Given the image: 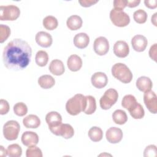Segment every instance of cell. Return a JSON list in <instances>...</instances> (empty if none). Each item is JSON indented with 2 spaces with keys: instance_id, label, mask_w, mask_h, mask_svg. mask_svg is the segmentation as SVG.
<instances>
[{
  "instance_id": "6da1fadb",
  "label": "cell",
  "mask_w": 157,
  "mask_h": 157,
  "mask_svg": "<svg viewBox=\"0 0 157 157\" xmlns=\"http://www.w3.org/2000/svg\"><path fill=\"white\" fill-rule=\"evenodd\" d=\"M31 56L32 50L28 43L21 39H14L4 47L2 59L8 69L20 71L27 67Z\"/></svg>"
},
{
  "instance_id": "7a4b0ae2",
  "label": "cell",
  "mask_w": 157,
  "mask_h": 157,
  "mask_svg": "<svg viewBox=\"0 0 157 157\" xmlns=\"http://www.w3.org/2000/svg\"><path fill=\"white\" fill-rule=\"evenodd\" d=\"M112 74L123 83H128L132 79V74L129 67L124 64L118 63L112 67Z\"/></svg>"
},
{
  "instance_id": "3957f363",
  "label": "cell",
  "mask_w": 157,
  "mask_h": 157,
  "mask_svg": "<svg viewBox=\"0 0 157 157\" xmlns=\"http://www.w3.org/2000/svg\"><path fill=\"white\" fill-rule=\"evenodd\" d=\"M85 96L77 94L67 100L66 104V109L71 115H77L83 112Z\"/></svg>"
},
{
  "instance_id": "277c9868",
  "label": "cell",
  "mask_w": 157,
  "mask_h": 157,
  "mask_svg": "<svg viewBox=\"0 0 157 157\" xmlns=\"http://www.w3.org/2000/svg\"><path fill=\"white\" fill-rule=\"evenodd\" d=\"M118 94L116 90L109 88L106 90L99 100L101 107L104 110H108L116 103L118 100Z\"/></svg>"
},
{
  "instance_id": "5b68a950",
  "label": "cell",
  "mask_w": 157,
  "mask_h": 157,
  "mask_svg": "<svg viewBox=\"0 0 157 157\" xmlns=\"http://www.w3.org/2000/svg\"><path fill=\"white\" fill-rule=\"evenodd\" d=\"M20 15V9L15 5L0 6V20L1 21L17 20Z\"/></svg>"
},
{
  "instance_id": "8992f818",
  "label": "cell",
  "mask_w": 157,
  "mask_h": 157,
  "mask_svg": "<svg viewBox=\"0 0 157 157\" xmlns=\"http://www.w3.org/2000/svg\"><path fill=\"white\" fill-rule=\"evenodd\" d=\"M20 126L19 123L15 120L7 121L3 126V135L8 140H14L17 139Z\"/></svg>"
},
{
  "instance_id": "52a82bcc",
  "label": "cell",
  "mask_w": 157,
  "mask_h": 157,
  "mask_svg": "<svg viewBox=\"0 0 157 157\" xmlns=\"http://www.w3.org/2000/svg\"><path fill=\"white\" fill-rule=\"evenodd\" d=\"M110 18L112 23L118 27H124L130 22L129 16L123 10L112 9L110 12Z\"/></svg>"
},
{
  "instance_id": "ba28073f",
  "label": "cell",
  "mask_w": 157,
  "mask_h": 157,
  "mask_svg": "<svg viewBox=\"0 0 157 157\" xmlns=\"http://www.w3.org/2000/svg\"><path fill=\"white\" fill-rule=\"evenodd\" d=\"M50 131L56 136H61L64 139H70L74 134V128L69 124L61 123L57 127L50 129Z\"/></svg>"
},
{
  "instance_id": "9c48e42d",
  "label": "cell",
  "mask_w": 157,
  "mask_h": 157,
  "mask_svg": "<svg viewBox=\"0 0 157 157\" xmlns=\"http://www.w3.org/2000/svg\"><path fill=\"white\" fill-rule=\"evenodd\" d=\"M94 52L98 55L102 56L105 55L109 50V43L108 40L103 36L97 37L93 44Z\"/></svg>"
},
{
  "instance_id": "30bf717a",
  "label": "cell",
  "mask_w": 157,
  "mask_h": 157,
  "mask_svg": "<svg viewBox=\"0 0 157 157\" xmlns=\"http://www.w3.org/2000/svg\"><path fill=\"white\" fill-rule=\"evenodd\" d=\"M144 101L148 110L152 113L157 112V97L154 91L150 90L145 92L144 94Z\"/></svg>"
},
{
  "instance_id": "8fae6325",
  "label": "cell",
  "mask_w": 157,
  "mask_h": 157,
  "mask_svg": "<svg viewBox=\"0 0 157 157\" xmlns=\"http://www.w3.org/2000/svg\"><path fill=\"white\" fill-rule=\"evenodd\" d=\"M105 137L109 142L117 144L120 142L123 138V132L121 129L117 127H111L105 133Z\"/></svg>"
},
{
  "instance_id": "7c38bea8",
  "label": "cell",
  "mask_w": 157,
  "mask_h": 157,
  "mask_svg": "<svg viewBox=\"0 0 157 157\" xmlns=\"http://www.w3.org/2000/svg\"><path fill=\"white\" fill-rule=\"evenodd\" d=\"M148 44L147 38L142 35L137 34L134 36L131 39V45L133 49L138 52L145 50Z\"/></svg>"
},
{
  "instance_id": "4fadbf2b",
  "label": "cell",
  "mask_w": 157,
  "mask_h": 157,
  "mask_svg": "<svg viewBox=\"0 0 157 157\" xmlns=\"http://www.w3.org/2000/svg\"><path fill=\"white\" fill-rule=\"evenodd\" d=\"M129 52L128 44L124 40H118L113 45V53L119 58L126 57Z\"/></svg>"
},
{
  "instance_id": "5bb4252c",
  "label": "cell",
  "mask_w": 157,
  "mask_h": 157,
  "mask_svg": "<svg viewBox=\"0 0 157 157\" xmlns=\"http://www.w3.org/2000/svg\"><path fill=\"white\" fill-rule=\"evenodd\" d=\"M92 85L96 88H102L105 87L108 82L106 74L102 72H97L93 74L91 78Z\"/></svg>"
},
{
  "instance_id": "9a60e30c",
  "label": "cell",
  "mask_w": 157,
  "mask_h": 157,
  "mask_svg": "<svg viewBox=\"0 0 157 157\" xmlns=\"http://www.w3.org/2000/svg\"><path fill=\"white\" fill-rule=\"evenodd\" d=\"M35 40L39 45L44 48L50 47L53 42L52 36L45 31L38 32L36 35Z\"/></svg>"
},
{
  "instance_id": "2e32d148",
  "label": "cell",
  "mask_w": 157,
  "mask_h": 157,
  "mask_svg": "<svg viewBox=\"0 0 157 157\" xmlns=\"http://www.w3.org/2000/svg\"><path fill=\"white\" fill-rule=\"evenodd\" d=\"M45 121L49 129H51L57 127L62 123V117L57 112L52 111L46 115Z\"/></svg>"
},
{
  "instance_id": "e0dca14e",
  "label": "cell",
  "mask_w": 157,
  "mask_h": 157,
  "mask_svg": "<svg viewBox=\"0 0 157 157\" xmlns=\"http://www.w3.org/2000/svg\"><path fill=\"white\" fill-rule=\"evenodd\" d=\"M22 144L27 147L36 145L39 142L38 135L33 131H25L21 136Z\"/></svg>"
},
{
  "instance_id": "ac0fdd59",
  "label": "cell",
  "mask_w": 157,
  "mask_h": 157,
  "mask_svg": "<svg viewBox=\"0 0 157 157\" xmlns=\"http://www.w3.org/2000/svg\"><path fill=\"white\" fill-rule=\"evenodd\" d=\"M96 109L95 98L90 95L85 96L83 112L87 115L93 114Z\"/></svg>"
},
{
  "instance_id": "d6986e66",
  "label": "cell",
  "mask_w": 157,
  "mask_h": 157,
  "mask_svg": "<svg viewBox=\"0 0 157 157\" xmlns=\"http://www.w3.org/2000/svg\"><path fill=\"white\" fill-rule=\"evenodd\" d=\"M67 65L70 71L76 72L81 69L82 66V60L79 56L72 55L67 59Z\"/></svg>"
},
{
  "instance_id": "ffe728a7",
  "label": "cell",
  "mask_w": 157,
  "mask_h": 157,
  "mask_svg": "<svg viewBox=\"0 0 157 157\" xmlns=\"http://www.w3.org/2000/svg\"><path fill=\"white\" fill-rule=\"evenodd\" d=\"M90 42V37L85 33L77 34L74 37V45L80 49L86 48Z\"/></svg>"
},
{
  "instance_id": "44dd1931",
  "label": "cell",
  "mask_w": 157,
  "mask_h": 157,
  "mask_svg": "<svg viewBox=\"0 0 157 157\" xmlns=\"http://www.w3.org/2000/svg\"><path fill=\"white\" fill-rule=\"evenodd\" d=\"M48 69L52 74L57 76L62 75L65 71L63 63L62 61L57 59H53L51 61Z\"/></svg>"
},
{
  "instance_id": "7402d4cb",
  "label": "cell",
  "mask_w": 157,
  "mask_h": 157,
  "mask_svg": "<svg viewBox=\"0 0 157 157\" xmlns=\"http://www.w3.org/2000/svg\"><path fill=\"white\" fill-rule=\"evenodd\" d=\"M136 86L140 91L145 93L151 90L153 86V83L149 77L142 76L137 78L136 81Z\"/></svg>"
},
{
  "instance_id": "603a6c76",
  "label": "cell",
  "mask_w": 157,
  "mask_h": 157,
  "mask_svg": "<svg viewBox=\"0 0 157 157\" xmlns=\"http://www.w3.org/2000/svg\"><path fill=\"white\" fill-rule=\"evenodd\" d=\"M23 124L26 128H37L40 124V120L37 115L31 114L23 118Z\"/></svg>"
},
{
  "instance_id": "cb8c5ba5",
  "label": "cell",
  "mask_w": 157,
  "mask_h": 157,
  "mask_svg": "<svg viewBox=\"0 0 157 157\" xmlns=\"http://www.w3.org/2000/svg\"><path fill=\"white\" fill-rule=\"evenodd\" d=\"M83 21L81 17L77 15H73L70 16L66 21L67 28L72 30H77L80 29L82 26Z\"/></svg>"
},
{
  "instance_id": "d4e9b609",
  "label": "cell",
  "mask_w": 157,
  "mask_h": 157,
  "mask_svg": "<svg viewBox=\"0 0 157 157\" xmlns=\"http://www.w3.org/2000/svg\"><path fill=\"white\" fill-rule=\"evenodd\" d=\"M55 78L50 75H43L38 78V84L44 89H49L54 86Z\"/></svg>"
},
{
  "instance_id": "484cf974",
  "label": "cell",
  "mask_w": 157,
  "mask_h": 157,
  "mask_svg": "<svg viewBox=\"0 0 157 157\" xmlns=\"http://www.w3.org/2000/svg\"><path fill=\"white\" fill-rule=\"evenodd\" d=\"M138 102L136 98L132 94L125 95L121 101V105L129 112L136 107Z\"/></svg>"
},
{
  "instance_id": "4316f807",
  "label": "cell",
  "mask_w": 157,
  "mask_h": 157,
  "mask_svg": "<svg viewBox=\"0 0 157 157\" xmlns=\"http://www.w3.org/2000/svg\"><path fill=\"white\" fill-rule=\"evenodd\" d=\"M112 118L115 123L121 125L127 121L128 116L124 110L118 109L113 112L112 114Z\"/></svg>"
},
{
  "instance_id": "83f0119b",
  "label": "cell",
  "mask_w": 157,
  "mask_h": 157,
  "mask_svg": "<svg viewBox=\"0 0 157 157\" xmlns=\"http://www.w3.org/2000/svg\"><path fill=\"white\" fill-rule=\"evenodd\" d=\"M88 134L90 139L93 142H99L103 137V132L102 129L97 126L91 128L88 131Z\"/></svg>"
},
{
  "instance_id": "f1b7e54d",
  "label": "cell",
  "mask_w": 157,
  "mask_h": 157,
  "mask_svg": "<svg viewBox=\"0 0 157 157\" xmlns=\"http://www.w3.org/2000/svg\"><path fill=\"white\" fill-rule=\"evenodd\" d=\"M58 22L57 19L52 15H48L45 17L43 20V26L47 30H53L58 26Z\"/></svg>"
},
{
  "instance_id": "f546056e",
  "label": "cell",
  "mask_w": 157,
  "mask_h": 157,
  "mask_svg": "<svg viewBox=\"0 0 157 157\" xmlns=\"http://www.w3.org/2000/svg\"><path fill=\"white\" fill-rule=\"evenodd\" d=\"M36 64L40 67L45 66L48 61V55L44 50H39L37 52L35 57Z\"/></svg>"
},
{
  "instance_id": "4dcf8cb0",
  "label": "cell",
  "mask_w": 157,
  "mask_h": 157,
  "mask_svg": "<svg viewBox=\"0 0 157 157\" xmlns=\"http://www.w3.org/2000/svg\"><path fill=\"white\" fill-rule=\"evenodd\" d=\"M7 155L10 157H20L22 154V149L17 144H13L7 148Z\"/></svg>"
},
{
  "instance_id": "1f68e13d",
  "label": "cell",
  "mask_w": 157,
  "mask_h": 157,
  "mask_svg": "<svg viewBox=\"0 0 157 157\" xmlns=\"http://www.w3.org/2000/svg\"><path fill=\"white\" fill-rule=\"evenodd\" d=\"M129 112L130 113L131 117L134 119H142L145 115L144 109L142 105L139 103H137L136 107L131 110Z\"/></svg>"
},
{
  "instance_id": "d6a6232c",
  "label": "cell",
  "mask_w": 157,
  "mask_h": 157,
  "mask_svg": "<svg viewBox=\"0 0 157 157\" xmlns=\"http://www.w3.org/2000/svg\"><path fill=\"white\" fill-rule=\"evenodd\" d=\"M133 18L136 22L139 24H142L145 23L147 20V13L145 10L139 9L134 12Z\"/></svg>"
},
{
  "instance_id": "836d02e7",
  "label": "cell",
  "mask_w": 157,
  "mask_h": 157,
  "mask_svg": "<svg viewBox=\"0 0 157 157\" xmlns=\"http://www.w3.org/2000/svg\"><path fill=\"white\" fill-rule=\"evenodd\" d=\"M13 112L17 116L23 117L27 113L28 107L26 105L22 102H17L13 106Z\"/></svg>"
},
{
  "instance_id": "e575fe53",
  "label": "cell",
  "mask_w": 157,
  "mask_h": 157,
  "mask_svg": "<svg viewBox=\"0 0 157 157\" xmlns=\"http://www.w3.org/2000/svg\"><path fill=\"white\" fill-rule=\"evenodd\" d=\"M26 157H42L41 150L36 145L29 146L26 151Z\"/></svg>"
},
{
  "instance_id": "d590c367",
  "label": "cell",
  "mask_w": 157,
  "mask_h": 157,
  "mask_svg": "<svg viewBox=\"0 0 157 157\" xmlns=\"http://www.w3.org/2000/svg\"><path fill=\"white\" fill-rule=\"evenodd\" d=\"M10 35V28L5 25H0V42L3 43Z\"/></svg>"
},
{
  "instance_id": "8d00e7d4",
  "label": "cell",
  "mask_w": 157,
  "mask_h": 157,
  "mask_svg": "<svg viewBox=\"0 0 157 157\" xmlns=\"http://www.w3.org/2000/svg\"><path fill=\"white\" fill-rule=\"evenodd\" d=\"M157 155L156 147L155 145H150L147 146L144 152V156L145 157H155Z\"/></svg>"
},
{
  "instance_id": "74e56055",
  "label": "cell",
  "mask_w": 157,
  "mask_h": 157,
  "mask_svg": "<svg viewBox=\"0 0 157 157\" xmlns=\"http://www.w3.org/2000/svg\"><path fill=\"white\" fill-rule=\"evenodd\" d=\"M10 106L8 102L3 99L0 100V114L5 115L9 111Z\"/></svg>"
},
{
  "instance_id": "f35d334b",
  "label": "cell",
  "mask_w": 157,
  "mask_h": 157,
  "mask_svg": "<svg viewBox=\"0 0 157 157\" xmlns=\"http://www.w3.org/2000/svg\"><path fill=\"white\" fill-rule=\"evenodd\" d=\"M113 6L116 10H123L126 6V0H115L113 1Z\"/></svg>"
},
{
  "instance_id": "ab89813d",
  "label": "cell",
  "mask_w": 157,
  "mask_h": 157,
  "mask_svg": "<svg viewBox=\"0 0 157 157\" xmlns=\"http://www.w3.org/2000/svg\"><path fill=\"white\" fill-rule=\"evenodd\" d=\"M156 49L157 45L156 44H154L151 46L149 50V56L155 61H156Z\"/></svg>"
},
{
  "instance_id": "60d3db41",
  "label": "cell",
  "mask_w": 157,
  "mask_h": 157,
  "mask_svg": "<svg viewBox=\"0 0 157 157\" xmlns=\"http://www.w3.org/2000/svg\"><path fill=\"white\" fill-rule=\"evenodd\" d=\"M98 1L97 0H80L78 1V2L80 4V5L85 7H90L92 5L97 3Z\"/></svg>"
},
{
  "instance_id": "b9f144b4",
  "label": "cell",
  "mask_w": 157,
  "mask_h": 157,
  "mask_svg": "<svg viewBox=\"0 0 157 157\" xmlns=\"http://www.w3.org/2000/svg\"><path fill=\"white\" fill-rule=\"evenodd\" d=\"M145 6L149 9H155L157 7L156 0H145L144 1Z\"/></svg>"
},
{
  "instance_id": "7bdbcfd3",
  "label": "cell",
  "mask_w": 157,
  "mask_h": 157,
  "mask_svg": "<svg viewBox=\"0 0 157 157\" xmlns=\"http://www.w3.org/2000/svg\"><path fill=\"white\" fill-rule=\"evenodd\" d=\"M140 2V0H132V1H126V6L133 8L137 6Z\"/></svg>"
},
{
  "instance_id": "ee69618b",
  "label": "cell",
  "mask_w": 157,
  "mask_h": 157,
  "mask_svg": "<svg viewBox=\"0 0 157 157\" xmlns=\"http://www.w3.org/2000/svg\"><path fill=\"white\" fill-rule=\"evenodd\" d=\"M7 155V151L6 150L3 146H0V156L2 157L6 156Z\"/></svg>"
},
{
  "instance_id": "f6af8a7d",
  "label": "cell",
  "mask_w": 157,
  "mask_h": 157,
  "mask_svg": "<svg viewBox=\"0 0 157 157\" xmlns=\"http://www.w3.org/2000/svg\"><path fill=\"white\" fill-rule=\"evenodd\" d=\"M156 15H157V13H155L153 14V15L151 17V21L155 26H157V25H156Z\"/></svg>"
}]
</instances>
